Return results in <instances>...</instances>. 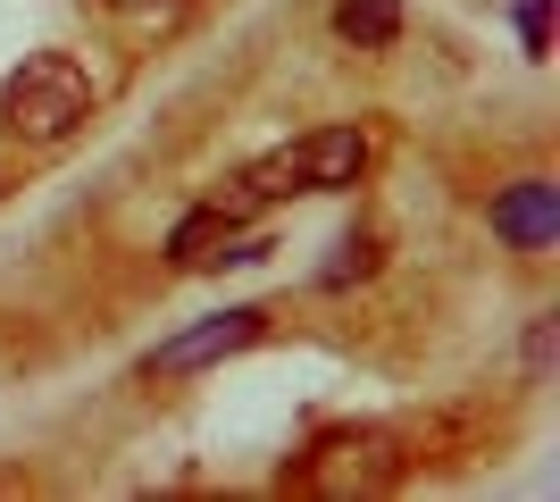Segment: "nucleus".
I'll use <instances>...</instances> for the list:
<instances>
[{
	"label": "nucleus",
	"mask_w": 560,
	"mask_h": 502,
	"mask_svg": "<svg viewBox=\"0 0 560 502\" xmlns=\"http://www.w3.org/2000/svg\"><path fill=\"white\" fill-rule=\"evenodd\" d=\"M360 277H376V243H369V235H343L318 285H327V293H343V285H360Z\"/></svg>",
	"instance_id": "nucleus-8"
},
{
	"label": "nucleus",
	"mask_w": 560,
	"mask_h": 502,
	"mask_svg": "<svg viewBox=\"0 0 560 502\" xmlns=\"http://www.w3.org/2000/svg\"><path fill=\"white\" fill-rule=\"evenodd\" d=\"M84 118H93V75L75 68L68 50H34V59L0 84V126H9L18 143H68Z\"/></svg>",
	"instance_id": "nucleus-1"
},
{
	"label": "nucleus",
	"mask_w": 560,
	"mask_h": 502,
	"mask_svg": "<svg viewBox=\"0 0 560 502\" xmlns=\"http://www.w3.org/2000/svg\"><path fill=\"white\" fill-rule=\"evenodd\" d=\"M493 235L511 252H552L560 243V185L552 176H518L511 192H493Z\"/></svg>",
	"instance_id": "nucleus-6"
},
{
	"label": "nucleus",
	"mask_w": 560,
	"mask_h": 502,
	"mask_svg": "<svg viewBox=\"0 0 560 502\" xmlns=\"http://www.w3.org/2000/svg\"><path fill=\"white\" fill-rule=\"evenodd\" d=\"M369 160H376L369 126H318V135L293 143V176H302V192H351L360 176H369Z\"/></svg>",
	"instance_id": "nucleus-5"
},
{
	"label": "nucleus",
	"mask_w": 560,
	"mask_h": 502,
	"mask_svg": "<svg viewBox=\"0 0 560 502\" xmlns=\"http://www.w3.org/2000/svg\"><path fill=\"white\" fill-rule=\"evenodd\" d=\"M277 243L252 235L243 226V210H226V201H201V210L176 218V235H167V260L176 268H226V260H268Z\"/></svg>",
	"instance_id": "nucleus-4"
},
{
	"label": "nucleus",
	"mask_w": 560,
	"mask_h": 502,
	"mask_svg": "<svg viewBox=\"0 0 560 502\" xmlns=\"http://www.w3.org/2000/svg\"><path fill=\"white\" fill-rule=\"evenodd\" d=\"M518 43L527 59H552V0H518Z\"/></svg>",
	"instance_id": "nucleus-9"
},
{
	"label": "nucleus",
	"mask_w": 560,
	"mask_h": 502,
	"mask_svg": "<svg viewBox=\"0 0 560 502\" xmlns=\"http://www.w3.org/2000/svg\"><path fill=\"white\" fill-rule=\"evenodd\" d=\"M335 34L360 43V50L401 43V0H335Z\"/></svg>",
	"instance_id": "nucleus-7"
},
{
	"label": "nucleus",
	"mask_w": 560,
	"mask_h": 502,
	"mask_svg": "<svg viewBox=\"0 0 560 502\" xmlns=\"http://www.w3.org/2000/svg\"><path fill=\"white\" fill-rule=\"evenodd\" d=\"M552 352H560V311H544L527 327V377H552Z\"/></svg>",
	"instance_id": "nucleus-10"
},
{
	"label": "nucleus",
	"mask_w": 560,
	"mask_h": 502,
	"mask_svg": "<svg viewBox=\"0 0 560 502\" xmlns=\"http://www.w3.org/2000/svg\"><path fill=\"white\" fill-rule=\"evenodd\" d=\"M284 478H302L310 494H327V502L385 494V486L401 478V435H394V428H335L327 444H310Z\"/></svg>",
	"instance_id": "nucleus-2"
},
{
	"label": "nucleus",
	"mask_w": 560,
	"mask_h": 502,
	"mask_svg": "<svg viewBox=\"0 0 560 502\" xmlns=\"http://www.w3.org/2000/svg\"><path fill=\"white\" fill-rule=\"evenodd\" d=\"M259 335H268V311H259V302H243V311H218V318H201V327L167 335L160 352L142 360V377H192V369H210V360H234L243 343H259Z\"/></svg>",
	"instance_id": "nucleus-3"
}]
</instances>
